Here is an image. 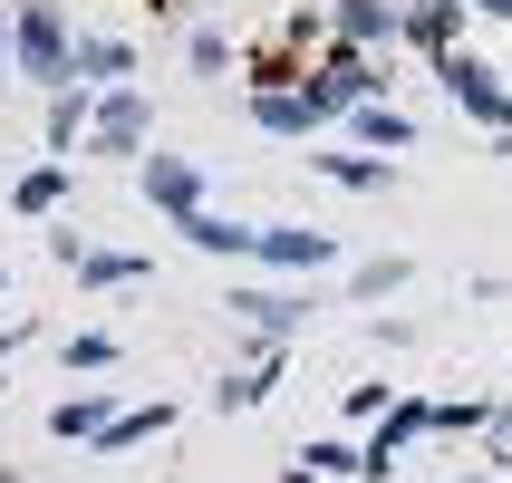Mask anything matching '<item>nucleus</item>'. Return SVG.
I'll use <instances>...</instances> for the list:
<instances>
[{
	"label": "nucleus",
	"instance_id": "nucleus-23",
	"mask_svg": "<svg viewBox=\"0 0 512 483\" xmlns=\"http://www.w3.org/2000/svg\"><path fill=\"white\" fill-rule=\"evenodd\" d=\"M184 58H194L203 78H223V68H232V39H223V29H213V20H203L194 39H184Z\"/></svg>",
	"mask_w": 512,
	"mask_h": 483
},
{
	"label": "nucleus",
	"instance_id": "nucleus-7",
	"mask_svg": "<svg viewBox=\"0 0 512 483\" xmlns=\"http://www.w3.org/2000/svg\"><path fill=\"white\" fill-rule=\"evenodd\" d=\"M252 339H300V319H310V290H252V281H232V300H223Z\"/></svg>",
	"mask_w": 512,
	"mask_h": 483
},
{
	"label": "nucleus",
	"instance_id": "nucleus-8",
	"mask_svg": "<svg viewBox=\"0 0 512 483\" xmlns=\"http://www.w3.org/2000/svg\"><path fill=\"white\" fill-rule=\"evenodd\" d=\"M252 126L261 136H319V126H339V116L319 107V87H252Z\"/></svg>",
	"mask_w": 512,
	"mask_h": 483
},
{
	"label": "nucleus",
	"instance_id": "nucleus-22",
	"mask_svg": "<svg viewBox=\"0 0 512 483\" xmlns=\"http://www.w3.org/2000/svg\"><path fill=\"white\" fill-rule=\"evenodd\" d=\"M406 271H416L406 252H387V261H358V271H348V290H358V300H387V290H406Z\"/></svg>",
	"mask_w": 512,
	"mask_h": 483
},
{
	"label": "nucleus",
	"instance_id": "nucleus-2",
	"mask_svg": "<svg viewBox=\"0 0 512 483\" xmlns=\"http://www.w3.org/2000/svg\"><path fill=\"white\" fill-rule=\"evenodd\" d=\"M435 78H445V97H455L474 126H493V136H512V87H503V68H484L474 49H445L435 58Z\"/></svg>",
	"mask_w": 512,
	"mask_h": 483
},
{
	"label": "nucleus",
	"instance_id": "nucleus-13",
	"mask_svg": "<svg viewBox=\"0 0 512 483\" xmlns=\"http://www.w3.org/2000/svg\"><path fill=\"white\" fill-rule=\"evenodd\" d=\"M174 232H184L194 252H213V261H252V242H261V223H223L213 203H203V213H184Z\"/></svg>",
	"mask_w": 512,
	"mask_h": 483
},
{
	"label": "nucleus",
	"instance_id": "nucleus-5",
	"mask_svg": "<svg viewBox=\"0 0 512 483\" xmlns=\"http://www.w3.org/2000/svg\"><path fill=\"white\" fill-rule=\"evenodd\" d=\"M252 261H261V271H290V281H310V271H329V261H339V232H319V223H261Z\"/></svg>",
	"mask_w": 512,
	"mask_h": 483
},
{
	"label": "nucleus",
	"instance_id": "nucleus-16",
	"mask_svg": "<svg viewBox=\"0 0 512 483\" xmlns=\"http://www.w3.org/2000/svg\"><path fill=\"white\" fill-rule=\"evenodd\" d=\"M58 203H68V155H49V165H29L10 184V213H29V223H49Z\"/></svg>",
	"mask_w": 512,
	"mask_h": 483
},
{
	"label": "nucleus",
	"instance_id": "nucleus-4",
	"mask_svg": "<svg viewBox=\"0 0 512 483\" xmlns=\"http://www.w3.org/2000/svg\"><path fill=\"white\" fill-rule=\"evenodd\" d=\"M310 87H319V107L348 116V107H368V97H387V78H377V49H348V39H329V49L310 58Z\"/></svg>",
	"mask_w": 512,
	"mask_h": 483
},
{
	"label": "nucleus",
	"instance_id": "nucleus-6",
	"mask_svg": "<svg viewBox=\"0 0 512 483\" xmlns=\"http://www.w3.org/2000/svg\"><path fill=\"white\" fill-rule=\"evenodd\" d=\"M136 194L165 213V223H184V213H203V165L194 155H136Z\"/></svg>",
	"mask_w": 512,
	"mask_h": 483
},
{
	"label": "nucleus",
	"instance_id": "nucleus-30",
	"mask_svg": "<svg viewBox=\"0 0 512 483\" xmlns=\"http://www.w3.org/2000/svg\"><path fill=\"white\" fill-rule=\"evenodd\" d=\"M455 483H493V474H455Z\"/></svg>",
	"mask_w": 512,
	"mask_h": 483
},
{
	"label": "nucleus",
	"instance_id": "nucleus-29",
	"mask_svg": "<svg viewBox=\"0 0 512 483\" xmlns=\"http://www.w3.org/2000/svg\"><path fill=\"white\" fill-rule=\"evenodd\" d=\"M0 78H10V10H0Z\"/></svg>",
	"mask_w": 512,
	"mask_h": 483
},
{
	"label": "nucleus",
	"instance_id": "nucleus-3",
	"mask_svg": "<svg viewBox=\"0 0 512 483\" xmlns=\"http://www.w3.org/2000/svg\"><path fill=\"white\" fill-rule=\"evenodd\" d=\"M145 136H155V97H145L136 78H126V87H97V116H87V155H145Z\"/></svg>",
	"mask_w": 512,
	"mask_h": 483
},
{
	"label": "nucleus",
	"instance_id": "nucleus-21",
	"mask_svg": "<svg viewBox=\"0 0 512 483\" xmlns=\"http://www.w3.org/2000/svg\"><path fill=\"white\" fill-rule=\"evenodd\" d=\"M310 464H319L329 483H368V445H348V435H319V445H310Z\"/></svg>",
	"mask_w": 512,
	"mask_h": 483
},
{
	"label": "nucleus",
	"instance_id": "nucleus-12",
	"mask_svg": "<svg viewBox=\"0 0 512 483\" xmlns=\"http://www.w3.org/2000/svg\"><path fill=\"white\" fill-rule=\"evenodd\" d=\"M464 10H474V0H406V49L445 58V49L464 39Z\"/></svg>",
	"mask_w": 512,
	"mask_h": 483
},
{
	"label": "nucleus",
	"instance_id": "nucleus-10",
	"mask_svg": "<svg viewBox=\"0 0 512 483\" xmlns=\"http://www.w3.org/2000/svg\"><path fill=\"white\" fill-rule=\"evenodd\" d=\"M68 78H78V87H126V78H136V39H116V29H78Z\"/></svg>",
	"mask_w": 512,
	"mask_h": 483
},
{
	"label": "nucleus",
	"instance_id": "nucleus-20",
	"mask_svg": "<svg viewBox=\"0 0 512 483\" xmlns=\"http://www.w3.org/2000/svg\"><path fill=\"white\" fill-rule=\"evenodd\" d=\"M58 358H68V377H107V368H116V358H126V348H116V339H107V329H78V339L58 348Z\"/></svg>",
	"mask_w": 512,
	"mask_h": 483
},
{
	"label": "nucleus",
	"instance_id": "nucleus-32",
	"mask_svg": "<svg viewBox=\"0 0 512 483\" xmlns=\"http://www.w3.org/2000/svg\"><path fill=\"white\" fill-rule=\"evenodd\" d=\"M0 397H10V387H0Z\"/></svg>",
	"mask_w": 512,
	"mask_h": 483
},
{
	"label": "nucleus",
	"instance_id": "nucleus-27",
	"mask_svg": "<svg viewBox=\"0 0 512 483\" xmlns=\"http://www.w3.org/2000/svg\"><path fill=\"white\" fill-rule=\"evenodd\" d=\"M281 483H329V474H319V464L300 455V464H281Z\"/></svg>",
	"mask_w": 512,
	"mask_h": 483
},
{
	"label": "nucleus",
	"instance_id": "nucleus-1",
	"mask_svg": "<svg viewBox=\"0 0 512 483\" xmlns=\"http://www.w3.org/2000/svg\"><path fill=\"white\" fill-rule=\"evenodd\" d=\"M68 58H78L68 0H10V78H29V87H68Z\"/></svg>",
	"mask_w": 512,
	"mask_h": 483
},
{
	"label": "nucleus",
	"instance_id": "nucleus-28",
	"mask_svg": "<svg viewBox=\"0 0 512 483\" xmlns=\"http://www.w3.org/2000/svg\"><path fill=\"white\" fill-rule=\"evenodd\" d=\"M474 20H503L512 29V0H474Z\"/></svg>",
	"mask_w": 512,
	"mask_h": 483
},
{
	"label": "nucleus",
	"instance_id": "nucleus-25",
	"mask_svg": "<svg viewBox=\"0 0 512 483\" xmlns=\"http://www.w3.org/2000/svg\"><path fill=\"white\" fill-rule=\"evenodd\" d=\"M387 406H397V387H348V426H377Z\"/></svg>",
	"mask_w": 512,
	"mask_h": 483
},
{
	"label": "nucleus",
	"instance_id": "nucleus-17",
	"mask_svg": "<svg viewBox=\"0 0 512 483\" xmlns=\"http://www.w3.org/2000/svg\"><path fill=\"white\" fill-rule=\"evenodd\" d=\"M165 426H174V406H165V397H155V406H116L107 435H97L87 455H126V445H145V435H165Z\"/></svg>",
	"mask_w": 512,
	"mask_h": 483
},
{
	"label": "nucleus",
	"instance_id": "nucleus-14",
	"mask_svg": "<svg viewBox=\"0 0 512 483\" xmlns=\"http://www.w3.org/2000/svg\"><path fill=\"white\" fill-rule=\"evenodd\" d=\"M107 416H116L107 387H78V397L49 406V435H58V445H97V435H107Z\"/></svg>",
	"mask_w": 512,
	"mask_h": 483
},
{
	"label": "nucleus",
	"instance_id": "nucleus-19",
	"mask_svg": "<svg viewBox=\"0 0 512 483\" xmlns=\"http://www.w3.org/2000/svg\"><path fill=\"white\" fill-rule=\"evenodd\" d=\"M68 271H78V290H126V281H145V252H97V242H87Z\"/></svg>",
	"mask_w": 512,
	"mask_h": 483
},
{
	"label": "nucleus",
	"instance_id": "nucleus-24",
	"mask_svg": "<svg viewBox=\"0 0 512 483\" xmlns=\"http://www.w3.org/2000/svg\"><path fill=\"white\" fill-rule=\"evenodd\" d=\"M493 426V406H474V397H464V406H435V435H484Z\"/></svg>",
	"mask_w": 512,
	"mask_h": 483
},
{
	"label": "nucleus",
	"instance_id": "nucleus-9",
	"mask_svg": "<svg viewBox=\"0 0 512 483\" xmlns=\"http://www.w3.org/2000/svg\"><path fill=\"white\" fill-rule=\"evenodd\" d=\"M329 39H348V49H397L406 0H329Z\"/></svg>",
	"mask_w": 512,
	"mask_h": 483
},
{
	"label": "nucleus",
	"instance_id": "nucleus-18",
	"mask_svg": "<svg viewBox=\"0 0 512 483\" xmlns=\"http://www.w3.org/2000/svg\"><path fill=\"white\" fill-rule=\"evenodd\" d=\"M310 174H329L348 194H387L397 184V155H310Z\"/></svg>",
	"mask_w": 512,
	"mask_h": 483
},
{
	"label": "nucleus",
	"instance_id": "nucleus-11",
	"mask_svg": "<svg viewBox=\"0 0 512 483\" xmlns=\"http://www.w3.org/2000/svg\"><path fill=\"white\" fill-rule=\"evenodd\" d=\"M281 358H290V339H261V358H252L242 377H223V387H213V406H223V416H252V406L281 387Z\"/></svg>",
	"mask_w": 512,
	"mask_h": 483
},
{
	"label": "nucleus",
	"instance_id": "nucleus-26",
	"mask_svg": "<svg viewBox=\"0 0 512 483\" xmlns=\"http://www.w3.org/2000/svg\"><path fill=\"white\" fill-rule=\"evenodd\" d=\"M29 339H39V319H10V329H0V368H10V358H20Z\"/></svg>",
	"mask_w": 512,
	"mask_h": 483
},
{
	"label": "nucleus",
	"instance_id": "nucleus-15",
	"mask_svg": "<svg viewBox=\"0 0 512 483\" xmlns=\"http://www.w3.org/2000/svg\"><path fill=\"white\" fill-rule=\"evenodd\" d=\"M348 136L377 145V155H406V145H416V116L387 107V97H368V107H348Z\"/></svg>",
	"mask_w": 512,
	"mask_h": 483
},
{
	"label": "nucleus",
	"instance_id": "nucleus-31",
	"mask_svg": "<svg viewBox=\"0 0 512 483\" xmlns=\"http://www.w3.org/2000/svg\"><path fill=\"white\" fill-rule=\"evenodd\" d=\"M0 290H10V271H0Z\"/></svg>",
	"mask_w": 512,
	"mask_h": 483
}]
</instances>
